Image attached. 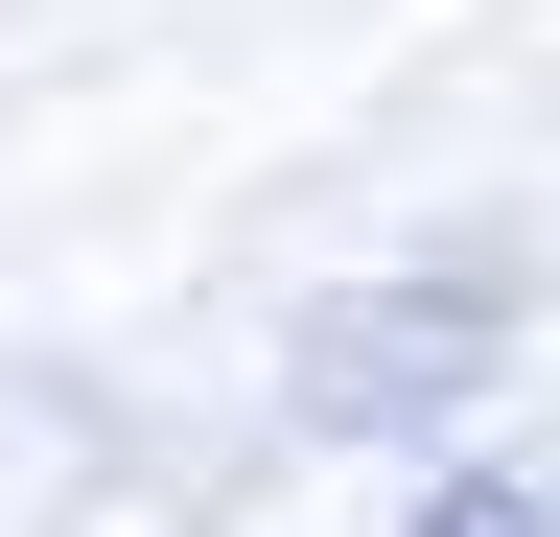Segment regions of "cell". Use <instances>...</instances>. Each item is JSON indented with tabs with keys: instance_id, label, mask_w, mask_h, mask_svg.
<instances>
[{
	"instance_id": "cell-1",
	"label": "cell",
	"mask_w": 560,
	"mask_h": 537,
	"mask_svg": "<svg viewBox=\"0 0 560 537\" xmlns=\"http://www.w3.org/2000/svg\"><path fill=\"white\" fill-rule=\"evenodd\" d=\"M444 537H537V514H514V491H444Z\"/></svg>"
}]
</instances>
